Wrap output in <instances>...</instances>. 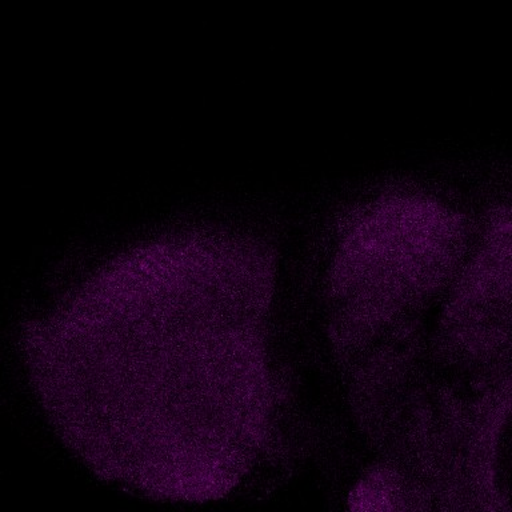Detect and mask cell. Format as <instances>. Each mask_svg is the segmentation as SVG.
I'll return each mask as SVG.
<instances>
[{
	"mask_svg": "<svg viewBox=\"0 0 512 512\" xmlns=\"http://www.w3.org/2000/svg\"><path fill=\"white\" fill-rule=\"evenodd\" d=\"M328 287L338 316L367 334L454 282L470 223L430 192L394 188L344 214Z\"/></svg>",
	"mask_w": 512,
	"mask_h": 512,
	"instance_id": "6da1fadb",
	"label": "cell"
}]
</instances>
